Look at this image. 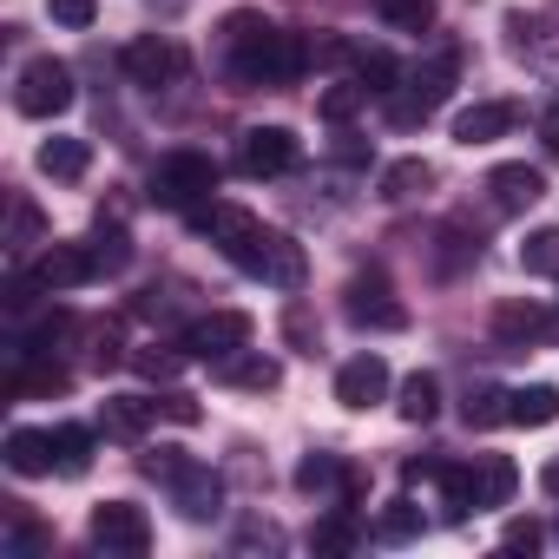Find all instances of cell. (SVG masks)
<instances>
[{
	"instance_id": "obj_1",
	"label": "cell",
	"mask_w": 559,
	"mask_h": 559,
	"mask_svg": "<svg viewBox=\"0 0 559 559\" xmlns=\"http://www.w3.org/2000/svg\"><path fill=\"white\" fill-rule=\"evenodd\" d=\"M198 237H211L243 276H257V284L270 290H304V276H310V257L290 230H270L263 217H250L243 204H224V198H204L198 211H185Z\"/></svg>"
},
{
	"instance_id": "obj_2",
	"label": "cell",
	"mask_w": 559,
	"mask_h": 559,
	"mask_svg": "<svg viewBox=\"0 0 559 559\" xmlns=\"http://www.w3.org/2000/svg\"><path fill=\"white\" fill-rule=\"evenodd\" d=\"M224 67L237 86H297L310 73V40L270 27L263 14H230L224 21Z\"/></svg>"
},
{
	"instance_id": "obj_3",
	"label": "cell",
	"mask_w": 559,
	"mask_h": 559,
	"mask_svg": "<svg viewBox=\"0 0 559 559\" xmlns=\"http://www.w3.org/2000/svg\"><path fill=\"white\" fill-rule=\"evenodd\" d=\"M520 493V467L507 454H480L474 467H441V500H448V520H467V513H487V507H507Z\"/></svg>"
},
{
	"instance_id": "obj_4",
	"label": "cell",
	"mask_w": 559,
	"mask_h": 559,
	"mask_svg": "<svg viewBox=\"0 0 559 559\" xmlns=\"http://www.w3.org/2000/svg\"><path fill=\"white\" fill-rule=\"evenodd\" d=\"M145 474L171 493V507H178L185 520H217V513H224V480H217L204 461H191L185 448H158V454H145Z\"/></svg>"
},
{
	"instance_id": "obj_5",
	"label": "cell",
	"mask_w": 559,
	"mask_h": 559,
	"mask_svg": "<svg viewBox=\"0 0 559 559\" xmlns=\"http://www.w3.org/2000/svg\"><path fill=\"white\" fill-rule=\"evenodd\" d=\"M217 191V158L211 152H165L145 178V198L158 211H198Z\"/></svg>"
},
{
	"instance_id": "obj_6",
	"label": "cell",
	"mask_w": 559,
	"mask_h": 559,
	"mask_svg": "<svg viewBox=\"0 0 559 559\" xmlns=\"http://www.w3.org/2000/svg\"><path fill=\"white\" fill-rule=\"evenodd\" d=\"M454 73H461V60H454V53H435L428 67L402 73V86L389 93V126H402V132L428 126V119L448 106V93H454Z\"/></svg>"
},
{
	"instance_id": "obj_7",
	"label": "cell",
	"mask_w": 559,
	"mask_h": 559,
	"mask_svg": "<svg viewBox=\"0 0 559 559\" xmlns=\"http://www.w3.org/2000/svg\"><path fill=\"white\" fill-rule=\"evenodd\" d=\"M14 106H21L27 119H60V112L73 106V73H67V60H53V53L27 60L21 80H14Z\"/></svg>"
},
{
	"instance_id": "obj_8",
	"label": "cell",
	"mask_w": 559,
	"mask_h": 559,
	"mask_svg": "<svg viewBox=\"0 0 559 559\" xmlns=\"http://www.w3.org/2000/svg\"><path fill=\"white\" fill-rule=\"evenodd\" d=\"M297 165H304V139L290 126H250L237 139V171L243 178H284Z\"/></svg>"
},
{
	"instance_id": "obj_9",
	"label": "cell",
	"mask_w": 559,
	"mask_h": 559,
	"mask_svg": "<svg viewBox=\"0 0 559 559\" xmlns=\"http://www.w3.org/2000/svg\"><path fill=\"white\" fill-rule=\"evenodd\" d=\"M343 317H349L356 330H408V310L395 304V284H389L382 270L349 276V290H343Z\"/></svg>"
},
{
	"instance_id": "obj_10",
	"label": "cell",
	"mask_w": 559,
	"mask_h": 559,
	"mask_svg": "<svg viewBox=\"0 0 559 559\" xmlns=\"http://www.w3.org/2000/svg\"><path fill=\"white\" fill-rule=\"evenodd\" d=\"M191 362H230L237 349H250V317L243 310H211V317H198L191 330H185V343H178Z\"/></svg>"
},
{
	"instance_id": "obj_11",
	"label": "cell",
	"mask_w": 559,
	"mask_h": 559,
	"mask_svg": "<svg viewBox=\"0 0 559 559\" xmlns=\"http://www.w3.org/2000/svg\"><path fill=\"white\" fill-rule=\"evenodd\" d=\"M106 276V263H99V250H93V237L86 243H47L40 250V263H34V284L40 290H86V284H99Z\"/></svg>"
},
{
	"instance_id": "obj_12",
	"label": "cell",
	"mask_w": 559,
	"mask_h": 559,
	"mask_svg": "<svg viewBox=\"0 0 559 559\" xmlns=\"http://www.w3.org/2000/svg\"><path fill=\"white\" fill-rule=\"evenodd\" d=\"M119 73L132 80V86H171L178 73H185V47L178 40H165V34H139V40H126L119 47Z\"/></svg>"
},
{
	"instance_id": "obj_13",
	"label": "cell",
	"mask_w": 559,
	"mask_h": 559,
	"mask_svg": "<svg viewBox=\"0 0 559 559\" xmlns=\"http://www.w3.org/2000/svg\"><path fill=\"white\" fill-rule=\"evenodd\" d=\"M93 539L106 546V552H145L152 546V520H145V507H132V500H99L93 507Z\"/></svg>"
},
{
	"instance_id": "obj_14",
	"label": "cell",
	"mask_w": 559,
	"mask_h": 559,
	"mask_svg": "<svg viewBox=\"0 0 559 559\" xmlns=\"http://www.w3.org/2000/svg\"><path fill=\"white\" fill-rule=\"evenodd\" d=\"M336 402L343 408H376V402H389V362L369 349V356H349L343 369H336Z\"/></svg>"
},
{
	"instance_id": "obj_15",
	"label": "cell",
	"mask_w": 559,
	"mask_h": 559,
	"mask_svg": "<svg viewBox=\"0 0 559 559\" xmlns=\"http://www.w3.org/2000/svg\"><path fill=\"white\" fill-rule=\"evenodd\" d=\"M520 126V106L513 99H474L467 112H454V145H493Z\"/></svg>"
},
{
	"instance_id": "obj_16",
	"label": "cell",
	"mask_w": 559,
	"mask_h": 559,
	"mask_svg": "<svg viewBox=\"0 0 559 559\" xmlns=\"http://www.w3.org/2000/svg\"><path fill=\"white\" fill-rule=\"evenodd\" d=\"M487 191H493V211H533L539 198H546V178L533 171V165H493L487 171Z\"/></svg>"
},
{
	"instance_id": "obj_17",
	"label": "cell",
	"mask_w": 559,
	"mask_h": 559,
	"mask_svg": "<svg viewBox=\"0 0 559 559\" xmlns=\"http://www.w3.org/2000/svg\"><path fill=\"white\" fill-rule=\"evenodd\" d=\"M165 408L152 402V395H106V408H99V428L112 435V441H145V428L158 421Z\"/></svg>"
},
{
	"instance_id": "obj_18",
	"label": "cell",
	"mask_w": 559,
	"mask_h": 559,
	"mask_svg": "<svg viewBox=\"0 0 559 559\" xmlns=\"http://www.w3.org/2000/svg\"><path fill=\"white\" fill-rule=\"evenodd\" d=\"M369 539V520L356 513V507H330L317 526H310V546L323 552V559H343V552H356Z\"/></svg>"
},
{
	"instance_id": "obj_19",
	"label": "cell",
	"mask_w": 559,
	"mask_h": 559,
	"mask_svg": "<svg viewBox=\"0 0 559 559\" xmlns=\"http://www.w3.org/2000/svg\"><path fill=\"white\" fill-rule=\"evenodd\" d=\"M217 382L224 389H276V382H284V362H276V356H263V349H237L230 362H217Z\"/></svg>"
},
{
	"instance_id": "obj_20",
	"label": "cell",
	"mask_w": 559,
	"mask_h": 559,
	"mask_svg": "<svg viewBox=\"0 0 559 559\" xmlns=\"http://www.w3.org/2000/svg\"><path fill=\"white\" fill-rule=\"evenodd\" d=\"M8 467H14L21 480L53 474V435H40V428H8Z\"/></svg>"
},
{
	"instance_id": "obj_21",
	"label": "cell",
	"mask_w": 559,
	"mask_h": 559,
	"mask_svg": "<svg viewBox=\"0 0 559 559\" xmlns=\"http://www.w3.org/2000/svg\"><path fill=\"white\" fill-rule=\"evenodd\" d=\"M507 421H513V428H546V421H559V389H552V382L507 389Z\"/></svg>"
},
{
	"instance_id": "obj_22",
	"label": "cell",
	"mask_w": 559,
	"mask_h": 559,
	"mask_svg": "<svg viewBox=\"0 0 559 559\" xmlns=\"http://www.w3.org/2000/svg\"><path fill=\"white\" fill-rule=\"evenodd\" d=\"M369 99H389L395 86H402V60L389 53V47H362V60H356V73H349Z\"/></svg>"
},
{
	"instance_id": "obj_23",
	"label": "cell",
	"mask_w": 559,
	"mask_h": 559,
	"mask_svg": "<svg viewBox=\"0 0 559 559\" xmlns=\"http://www.w3.org/2000/svg\"><path fill=\"white\" fill-rule=\"evenodd\" d=\"M86 165H93V145H86V139H47V145H40V171L60 178V185L86 178Z\"/></svg>"
},
{
	"instance_id": "obj_24",
	"label": "cell",
	"mask_w": 559,
	"mask_h": 559,
	"mask_svg": "<svg viewBox=\"0 0 559 559\" xmlns=\"http://www.w3.org/2000/svg\"><path fill=\"white\" fill-rule=\"evenodd\" d=\"M395 415H402V421H415V428H428V421L441 415V382H435L428 369H421V376H408V382H402V395H395Z\"/></svg>"
},
{
	"instance_id": "obj_25",
	"label": "cell",
	"mask_w": 559,
	"mask_h": 559,
	"mask_svg": "<svg viewBox=\"0 0 559 559\" xmlns=\"http://www.w3.org/2000/svg\"><path fill=\"white\" fill-rule=\"evenodd\" d=\"M93 467V428H80V421H60L53 428V474H86Z\"/></svg>"
},
{
	"instance_id": "obj_26",
	"label": "cell",
	"mask_w": 559,
	"mask_h": 559,
	"mask_svg": "<svg viewBox=\"0 0 559 559\" xmlns=\"http://www.w3.org/2000/svg\"><path fill=\"white\" fill-rule=\"evenodd\" d=\"M428 185H435V165H428V158H395V165L382 171V198H389V204H408V198H421Z\"/></svg>"
},
{
	"instance_id": "obj_27",
	"label": "cell",
	"mask_w": 559,
	"mask_h": 559,
	"mask_svg": "<svg viewBox=\"0 0 559 559\" xmlns=\"http://www.w3.org/2000/svg\"><path fill=\"white\" fill-rule=\"evenodd\" d=\"M546 330H552V317L533 310V304H500V310H493V336H500V343H533V336H546Z\"/></svg>"
},
{
	"instance_id": "obj_28",
	"label": "cell",
	"mask_w": 559,
	"mask_h": 559,
	"mask_svg": "<svg viewBox=\"0 0 559 559\" xmlns=\"http://www.w3.org/2000/svg\"><path fill=\"white\" fill-rule=\"evenodd\" d=\"M520 270L526 276H552V284H559V224H546V230H533L520 243Z\"/></svg>"
},
{
	"instance_id": "obj_29",
	"label": "cell",
	"mask_w": 559,
	"mask_h": 559,
	"mask_svg": "<svg viewBox=\"0 0 559 559\" xmlns=\"http://www.w3.org/2000/svg\"><path fill=\"white\" fill-rule=\"evenodd\" d=\"M369 8H376L395 34H428V27H435V0H369Z\"/></svg>"
},
{
	"instance_id": "obj_30",
	"label": "cell",
	"mask_w": 559,
	"mask_h": 559,
	"mask_svg": "<svg viewBox=\"0 0 559 559\" xmlns=\"http://www.w3.org/2000/svg\"><path fill=\"white\" fill-rule=\"evenodd\" d=\"M421 533V507L415 500H389L382 513H376V539H389V546H408Z\"/></svg>"
},
{
	"instance_id": "obj_31",
	"label": "cell",
	"mask_w": 559,
	"mask_h": 559,
	"mask_svg": "<svg viewBox=\"0 0 559 559\" xmlns=\"http://www.w3.org/2000/svg\"><path fill=\"white\" fill-rule=\"evenodd\" d=\"M362 106H369V93H362V86H356V80H336V86H330V93H323V99H317V112H323V119H330V126H343V119H356V112H362Z\"/></svg>"
},
{
	"instance_id": "obj_32",
	"label": "cell",
	"mask_w": 559,
	"mask_h": 559,
	"mask_svg": "<svg viewBox=\"0 0 559 559\" xmlns=\"http://www.w3.org/2000/svg\"><path fill=\"white\" fill-rule=\"evenodd\" d=\"M461 415H467V428H493V421H507V389H467V402H461Z\"/></svg>"
},
{
	"instance_id": "obj_33",
	"label": "cell",
	"mask_w": 559,
	"mask_h": 559,
	"mask_svg": "<svg viewBox=\"0 0 559 559\" xmlns=\"http://www.w3.org/2000/svg\"><path fill=\"white\" fill-rule=\"evenodd\" d=\"M132 369L145 376V382H178V369H185V349H132Z\"/></svg>"
},
{
	"instance_id": "obj_34",
	"label": "cell",
	"mask_w": 559,
	"mask_h": 559,
	"mask_svg": "<svg viewBox=\"0 0 559 559\" xmlns=\"http://www.w3.org/2000/svg\"><path fill=\"white\" fill-rule=\"evenodd\" d=\"M297 487H304V493H323V487H343V461H336V454H310V461L297 467Z\"/></svg>"
},
{
	"instance_id": "obj_35",
	"label": "cell",
	"mask_w": 559,
	"mask_h": 559,
	"mask_svg": "<svg viewBox=\"0 0 559 559\" xmlns=\"http://www.w3.org/2000/svg\"><path fill=\"white\" fill-rule=\"evenodd\" d=\"M356 60H362V47H356V40H336V34L310 40V67H349V73H356Z\"/></svg>"
},
{
	"instance_id": "obj_36",
	"label": "cell",
	"mask_w": 559,
	"mask_h": 559,
	"mask_svg": "<svg viewBox=\"0 0 559 559\" xmlns=\"http://www.w3.org/2000/svg\"><path fill=\"white\" fill-rule=\"evenodd\" d=\"M93 250H99V263H106V270H126V263H132V237H126L119 224H99Z\"/></svg>"
},
{
	"instance_id": "obj_37",
	"label": "cell",
	"mask_w": 559,
	"mask_h": 559,
	"mask_svg": "<svg viewBox=\"0 0 559 559\" xmlns=\"http://www.w3.org/2000/svg\"><path fill=\"white\" fill-rule=\"evenodd\" d=\"M500 546H507V552H539V546H546V526H539L533 513H526V520H507Z\"/></svg>"
},
{
	"instance_id": "obj_38",
	"label": "cell",
	"mask_w": 559,
	"mask_h": 559,
	"mask_svg": "<svg viewBox=\"0 0 559 559\" xmlns=\"http://www.w3.org/2000/svg\"><path fill=\"white\" fill-rule=\"evenodd\" d=\"M47 14H53L60 27H93V21H99V0H47Z\"/></svg>"
},
{
	"instance_id": "obj_39",
	"label": "cell",
	"mask_w": 559,
	"mask_h": 559,
	"mask_svg": "<svg viewBox=\"0 0 559 559\" xmlns=\"http://www.w3.org/2000/svg\"><path fill=\"white\" fill-rule=\"evenodd\" d=\"M284 330H290V343H297L304 356H317V330H310V310H304V304H290V317H284Z\"/></svg>"
},
{
	"instance_id": "obj_40",
	"label": "cell",
	"mask_w": 559,
	"mask_h": 559,
	"mask_svg": "<svg viewBox=\"0 0 559 559\" xmlns=\"http://www.w3.org/2000/svg\"><path fill=\"white\" fill-rule=\"evenodd\" d=\"M158 408H165V415H171V421H178V428H191V421H198V415H204V408H198V402H191V395H185V389H165V395H158Z\"/></svg>"
},
{
	"instance_id": "obj_41",
	"label": "cell",
	"mask_w": 559,
	"mask_h": 559,
	"mask_svg": "<svg viewBox=\"0 0 559 559\" xmlns=\"http://www.w3.org/2000/svg\"><path fill=\"white\" fill-rule=\"evenodd\" d=\"M34 237H40V211H34V204L21 198V204H14V250H27Z\"/></svg>"
},
{
	"instance_id": "obj_42",
	"label": "cell",
	"mask_w": 559,
	"mask_h": 559,
	"mask_svg": "<svg viewBox=\"0 0 559 559\" xmlns=\"http://www.w3.org/2000/svg\"><path fill=\"white\" fill-rule=\"evenodd\" d=\"M539 145L559 158V106H546V112H539Z\"/></svg>"
},
{
	"instance_id": "obj_43",
	"label": "cell",
	"mask_w": 559,
	"mask_h": 559,
	"mask_svg": "<svg viewBox=\"0 0 559 559\" xmlns=\"http://www.w3.org/2000/svg\"><path fill=\"white\" fill-rule=\"evenodd\" d=\"M546 493H559V461H552V467H546Z\"/></svg>"
}]
</instances>
